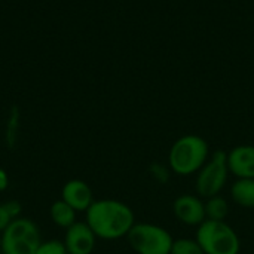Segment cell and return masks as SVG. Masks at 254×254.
<instances>
[{
	"label": "cell",
	"mask_w": 254,
	"mask_h": 254,
	"mask_svg": "<svg viewBox=\"0 0 254 254\" xmlns=\"http://www.w3.org/2000/svg\"><path fill=\"white\" fill-rule=\"evenodd\" d=\"M85 214V222L95 237L101 240H119L127 237L135 225L132 210L127 204L115 199L94 201Z\"/></svg>",
	"instance_id": "1"
},
{
	"label": "cell",
	"mask_w": 254,
	"mask_h": 254,
	"mask_svg": "<svg viewBox=\"0 0 254 254\" xmlns=\"http://www.w3.org/2000/svg\"><path fill=\"white\" fill-rule=\"evenodd\" d=\"M208 158V144L199 135L180 137L170 150V167L179 176H190L199 171Z\"/></svg>",
	"instance_id": "2"
},
{
	"label": "cell",
	"mask_w": 254,
	"mask_h": 254,
	"mask_svg": "<svg viewBox=\"0 0 254 254\" xmlns=\"http://www.w3.org/2000/svg\"><path fill=\"white\" fill-rule=\"evenodd\" d=\"M42 243L37 225L25 217H18L1 232L0 254H36Z\"/></svg>",
	"instance_id": "3"
},
{
	"label": "cell",
	"mask_w": 254,
	"mask_h": 254,
	"mask_svg": "<svg viewBox=\"0 0 254 254\" xmlns=\"http://www.w3.org/2000/svg\"><path fill=\"white\" fill-rule=\"evenodd\" d=\"M196 241L204 254H238L241 249L237 232L226 222L205 220L199 225Z\"/></svg>",
	"instance_id": "4"
},
{
	"label": "cell",
	"mask_w": 254,
	"mask_h": 254,
	"mask_svg": "<svg viewBox=\"0 0 254 254\" xmlns=\"http://www.w3.org/2000/svg\"><path fill=\"white\" fill-rule=\"evenodd\" d=\"M127 238L138 254H171L174 243L164 228L150 223H135Z\"/></svg>",
	"instance_id": "5"
},
{
	"label": "cell",
	"mask_w": 254,
	"mask_h": 254,
	"mask_svg": "<svg viewBox=\"0 0 254 254\" xmlns=\"http://www.w3.org/2000/svg\"><path fill=\"white\" fill-rule=\"evenodd\" d=\"M229 174L228 167V153L220 150L213 155L210 161L204 164L199 170L196 179V192L202 198H213L220 193L225 188Z\"/></svg>",
	"instance_id": "6"
},
{
	"label": "cell",
	"mask_w": 254,
	"mask_h": 254,
	"mask_svg": "<svg viewBox=\"0 0 254 254\" xmlns=\"http://www.w3.org/2000/svg\"><path fill=\"white\" fill-rule=\"evenodd\" d=\"M63 243L68 254H92L97 237L86 222H76L68 229H65Z\"/></svg>",
	"instance_id": "7"
},
{
	"label": "cell",
	"mask_w": 254,
	"mask_h": 254,
	"mask_svg": "<svg viewBox=\"0 0 254 254\" xmlns=\"http://www.w3.org/2000/svg\"><path fill=\"white\" fill-rule=\"evenodd\" d=\"M174 214L176 217L190 226L201 225L207 220L205 217V204L193 195H182L174 201Z\"/></svg>",
	"instance_id": "8"
},
{
	"label": "cell",
	"mask_w": 254,
	"mask_h": 254,
	"mask_svg": "<svg viewBox=\"0 0 254 254\" xmlns=\"http://www.w3.org/2000/svg\"><path fill=\"white\" fill-rule=\"evenodd\" d=\"M61 199L67 202L76 213H86L94 202V193L85 182L70 180L61 190Z\"/></svg>",
	"instance_id": "9"
},
{
	"label": "cell",
	"mask_w": 254,
	"mask_h": 254,
	"mask_svg": "<svg viewBox=\"0 0 254 254\" xmlns=\"http://www.w3.org/2000/svg\"><path fill=\"white\" fill-rule=\"evenodd\" d=\"M228 167L240 179H254V146H237L228 153Z\"/></svg>",
	"instance_id": "10"
},
{
	"label": "cell",
	"mask_w": 254,
	"mask_h": 254,
	"mask_svg": "<svg viewBox=\"0 0 254 254\" xmlns=\"http://www.w3.org/2000/svg\"><path fill=\"white\" fill-rule=\"evenodd\" d=\"M235 204L244 208H254V179H240L231 189Z\"/></svg>",
	"instance_id": "11"
},
{
	"label": "cell",
	"mask_w": 254,
	"mask_h": 254,
	"mask_svg": "<svg viewBox=\"0 0 254 254\" xmlns=\"http://www.w3.org/2000/svg\"><path fill=\"white\" fill-rule=\"evenodd\" d=\"M51 220L58 226V228H63V229H68L71 225H74L77 220H76V211L67 204L64 202L63 199L60 201H55L52 205H51Z\"/></svg>",
	"instance_id": "12"
},
{
	"label": "cell",
	"mask_w": 254,
	"mask_h": 254,
	"mask_svg": "<svg viewBox=\"0 0 254 254\" xmlns=\"http://www.w3.org/2000/svg\"><path fill=\"white\" fill-rule=\"evenodd\" d=\"M228 214H229V205H228L225 198L216 195V196L207 199V204H205V217H207V220L225 222Z\"/></svg>",
	"instance_id": "13"
},
{
	"label": "cell",
	"mask_w": 254,
	"mask_h": 254,
	"mask_svg": "<svg viewBox=\"0 0 254 254\" xmlns=\"http://www.w3.org/2000/svg\"><path fill=\"white\" fill-rule=\"evenodd\" d=\"M19 110L18 107H12L6 121V127H4V141L6 146L9 149L15 147L16 140H18V131H19Z\"/></svg>",
	"instance_id": "14"
},
{
	"label": "cell",
	"mask_w": 254,
	"mask_h": 254,
	"mask_svg": "<svg viewBox=\"0 0 254 254\" xmlns=\"http://www.w3.org/2000/svg\"><path fill=\"white\" fill-rule=\"evenodd\" d=\"M171 254H204V252L196 240L182 238L173 243Z\"/></svg>",
	"instance_id": "15"
},
{
	"label": "cell",
	"mask_w": 254,
	"mask_h": 254,
	"mask_svg": "<svg viewBox=\"0 0 254 254\" xmlns=\"http://www.w3.org/2000/svg\"><path fill=\"white\" fill-rule=\"evenodd\" d=\"M36 254H68L65 246L60 240H48L42 241Z\"/></svg>",
	"instance_id": "16"
},
{
	"label": "cell",
	"mask_w": 254,
	"mask_h": 254,
	"mask_svg": "<svg viewBox=\"0 0 254 254\" xmlns=\"http://www.w3.org/2000/svg\"><path fill=\"white\" fill-rule=\"evenodd\" d=\"M4 204V207H6V210L9 211V214L12 216V219L15 220V219H18V217H21V213H22V207H21V204L18 202V201H6V202H3Z\"/></svg>",
	"instance_id": "17"
},
{
	"label": "cell",
	"mask_w": 254,
	"mask_h": 254,
	"mask_svg": "<svg viewBox=\"0 0 254 254\" xmlns=\"http://www.w3.org/2000/svg\"><path fill=\"white\" fill-rule=\"evenodd\" d=\"M12 216L9 214V211L6 210L4 204H0V234L12 223Z\"/></svg>",
	"instance_id": "18"
},
{
	"label": "cell",
	"mask_w": 254,
	"mask_h": 254,
	"mask_svg": "<svg viewBox=\"0 0 254 254\" xmlns=\"http://www.w3.org/2000/svg\"><path fill=\"white\" fill-rule=\"evenodd\" d=\"M7 188H9V176L3 168H0V192H4Z\"/></svg>",
	"instance_id": "19"
},
{
	"label": "cell",
	"mask_w": 254,
	"mask_h": 254,
	"mask_svg": "<svg viewBox=\"0 0 254 254\" xmlns=\"http://www.w3.org/2000/svg\"><path fill=\"white\" fill-rule=\"evenodd\" d=\"M0 253H1V234H0Z\"/></svg>",
	"instance_id": "20"
}]
</instances>
